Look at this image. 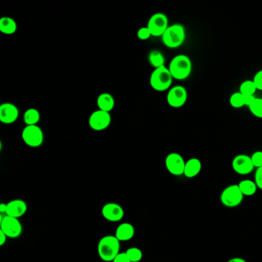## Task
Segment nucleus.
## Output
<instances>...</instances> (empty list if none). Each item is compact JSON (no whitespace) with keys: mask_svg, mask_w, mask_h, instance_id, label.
<instances>
[{"mask_svg":"<svg viewBox=\"0 0 262 262\" xmlns=\"http://www.w3.org/2000/svg\"><path fill=\"white\" fill-rule=\"evenodd\" d=\"M120 242L115 235H106L100 239L98 254L100 259L105 262H112L120 253Z\"/></svg>","mask_w":262,"mask_h":262,"instance_id":"f257e3e1","label":"nucleus"},{"mask_svg":"<svg viewBox=\"0 0 262 262\" xmlns=\"http://www.w3.org/2000/svg\"><path fill=\"white\" fill-rule=\"evenodd\" d=\"M173 79L185 80L190 76L192 63L190 58L186 55H178L171 59L168 67Z\"/></svg>","mask_w":262,"mask_h":262,"instance_id":"f03ea898","label":"nucleus"},{"mask_svg":"<svg viewBox=\"0 0 262 262\" xmlns=\"http://www.w3.org/2000/svg\"><path fill=\"white\" fill-rule=\"evenodd\" d=\"M172 80L173 77L169 69L164 65L153 71L150 76V85L156 91L164 92L171 89Z\"/></svg>","mask_w":262,"mask_h":262,"instance_id":"7ed1b4c3","label":"nucleus"},{"mask_svg":"<svg viewBox=\"0 0 262 262\" xmlns=\"http://www.w3.org/2000/svg\"><path fill=\"white\" fill-rule=\"evenodd\" d=\"M185 29L183 25H171L167 29L165 33L161 36L163 43L168 48L175 49L180 47L185 40Z\"/></svg>","mask_w":262,"mask_h":262,"instance_id":"20e7f679","label":"nucleus"},{"mask_svg":"<svg viewBox=\"0 0 262 262\" xmlns=\"http://www.w3.org/2000/svg\"><path fill=\"white\" fill-rule=\"evenodd\" d=\"M23 142L29 147L38 148L43 145L44 135L38 125H26L22 132Z\"/></svg>","mask_w":262,"mask_h":262,"instance_id":"39448f33","label":"nucleus"},{"mask_svg":"<svg viewBox=\"0 0 262 262\" xmlns=\"http://www.w3.org/2000/svg\"><path fill=\"white\" fill-rule=\"evenodd\" d=\"M244 195L238 185H229L221 192V202L225 207H237L242 203Z\"/></svg>","mask_w":262,"mask_h":262,"instance_id":"423d86ee","label":"nucleus"},{"mask_svg":"<svg viewBox=\"0 0 262 262\" xmlns=\"http://www.w3.org/2000/svg\"><path fill=\"white\" fill-rule=\"evenodd\" d=\"M0 219V230L3 231L6 236L9 238H17L22 232V226L19 218H13L10 216L1 214Z\"/></svg>","mask_w":262,"mask_h":262,"instance_id":"0eeeda50","label":"nucleus"},{"mask_svg":"<svg viewBox=\"0 0 262 262\" xmlns=\"http://www.w3.org/2000/svg\"><path fill=\"white\" fill-rule=\"evenodd\" d=\"M147 27L151 32L152 36L156 37L162 36L169 27L168 17L164 13L157 12L149 19Z\"/></svg>","mask_w":262,"mask_h":262,"instance_id":"6e6552de","label":"nucleus"},{"mask_svg":"<svg viewBox=\"0 0 262 262\" xmlns=\"http://www.w3.org/2000/svg\"><path fill=\"white\" fill-rule=\"evenodd\" d=\"M111 122L110 112L96 110L91 114L89 119V125L93 130L100 132L105 130Z\"/></svg>","mask_w":262,"mask_h":262,"instance_id":"1a4fd4ad","label":"nucleus"},{"mask_svg":"<svg viewBox=\"0 0 262 262\" xmlns=\"http://www.w3.org/2000/svg\"><path fill=\"white\" fill-rule=\"evenodd\" d=\"M188 100V92L182 86H175L171 88L167 94V102L170 106L178 108L185 105Z\"/></svg>","mask_w":262,"mask_h":262,"instance_id":"9d476101","label":"nucleus"},{"mask_svg":"<svg viewBox=\"0 0 262 262\" xmlns=\"http://www.w3.org/2000/svg\"><path fill=\"white\" fill-rule=\"evenodd\" d=\"M185 163L183 157L176 153H170L165 158V166L171 175L175 176L184 175Z\"/></svg>","mask_w":262,"mask_h":262,"instance_id":"9b49d317","label":"nucleus"},{"mask_svg":"<svg viewBox=\"0 0 262 262\" xmlns=\"http://www.w3.org/2000/svg\"><path fill=\"white\" fill-rule=\"evenodd\" d=\"M232 168L236 173L245 175L252 173L253 171V163L250 156L245 154L238 155L232 161Z\"/></svg>","mask_w":262,"mask_h":262,"instance_id":"f8f14e48","label":"nucleus"},{"mask_svg":"<svg viewBox=\"0 0 262 262\" xmlns=\"http://www.w3.org/2000/svg\"><path fill=\"white\" fill-rule=\"evenodd\" d=\"M102 214L103 218L111 222H117L121 221L125 215L123 208L120 205L110 202L103 206L102 209Z\"/></svg>","mask_w":262,"mask_h":262,"instance_id":"ddd939ff","label":"nucleus"},{"mask_svg":"<svg viewBox=\"0 0 262 262\" xmlns=\"http://www.w3.org/2000/svg\"><path fill=\"white\" fill-rule=\"evenodd\" d=\"M19 109L12 103H3L0 106V121L3 124H12L17 120Z\"/></svg>","mask_w":262,"mask_h":262,"instance_id":"4468645a","label":"nucleus"},{"mask_svg":"<svg viewBox=\"0 0 262 262\" xmlns=\"http://www.w3.org/2000/svg\"><path fill=\"white\" fill-rule=\"evenodd\" d=\"M27 209V204L25 201L21 200V199H14L7 203L5 215L19 218L26 214Z\"/></svg>","mask_w":262,"mask_h":262,"instance_id":"2eb2a0df","label":"nucleus"},{"mask_svg":"<svg viewBox=\"0 0 262 262\" xmlns=\"http://www.w3.org/2000/svg\"><path fill=\"white\" fill-rule=\"evenodd\" d=\"M135 233L136 230L133 225L129 222H124L117 227L115 236L119 242H127L133 238Z\"/></svg>","mask_w":262,"mask_h":262,"instance_id":"dca6fc26","label":"nucleus"},{"mask_svg":"<svg viewBox=\"0 0 262 262\" xmlns=\"http://www.w3.org/2000/svg\"><path fill=\"white\" fill-rule=\"evenodd\" d=\"M256 96H248L242 94L240 92L235 93L230 96L229 103L231 107L235 108H241L244 106H249Z\"/></svg>","mask_w":262,"mask_h":262,"instance_id":"f3484780","label":"nucleus"},{"mask_svg":"<svg viewBox=\"0 0 262 262\" xmlns=\"http://www.w3.org/2000/svg\"><path fill=\"white\" fill-rule=\"evenodd\" d=\"M202 167V162L199 158H190L185 163L184 175L189 178H195L200 173Z\"/></svg>","mask_w":262,"mask_h":262,"instance_id":"a211bd4d","label":"nucleus"},{"mask_svg":"<svg viewBox=\"0 0 262 262\" xmlns=\"http://www.w3.org/2000/svg\"><path fill=\"white\" fill-rule=\"evenodd\" d=\"M97 105L99 109L110 112L115 106V100L109 93H102L97 98Z\"/></svg>","mask_w":262,"mask_h":262,"instance_id":"6ab92c4d","label":"nucleus"},{"mask_svg":"<svg viewBox=\"0 0 262 262\" xmlns=\"http://www.w3.org/2000/svg\"><path fill=\"white\" fill-rule=\"evenodd\" d=\"M17 30V24L12 18L2 17L0 19V31L5 35H12Z\"/></svg>","mask_w":262,"mask_h":262,"instance_id":"aec40b11","label":"nucleus"},{"mask_svg":"<svg viewBox=\"0 0 262 262\" xmlns=\"http://www.w3.org/2000/svg\"><path fill=\"white\" fill-rule=\"evenodd\" d=\"M238 187L244 196H252L257 192L258 187L256 182L249 179L241 181Z\"/></svg>","mask_w":262,"mask_h":262,"instance_id":"412c9836","label":"nucleus"},{"mask_svg":"<svg viewBox=\"0 0 262 262\" xmlns=\"http://www.w3.org/2000/svg\"><path fill=\"white\" fill-rule=\"evenodd\" d=\"M23 119L26 125H36L40 120V111L36 108H29L25 112Z\"/></svg>","mask_w":262,"mask_h":262,"instance_id":"4be33fe9","label":"nucleus"},{"mask_svg":"<svg viewBox=\"0 0 262 262\" xmlns=\"http://www.w3.org/2000/svg\"><path fill=\"white\" fill-rule=\"evenodd\" d=\"M149 62L154 67L155 69H158L160 67L164 66L165 59L161 52L158 50H153L149 54Z\"/></svg>","mask_w":262,"mask_h":262,"instance_id":"5701e85b","label":"nucleus"},{"mask_svg":"<svg viewBox=\"0 0 262 262\" xmlns=\"http://www.w3.org/2000/svg\"><path fill=\"white\" fill-rule=\"evenodd\" d=\"M257 90V88H256V84L254 83L253 80L244 81L239 89V92L242 94L248 96H255Z\"/></svg>","mask_w":262,"mask_h":262,"instance_id":"b1692460","label":"nucleus"},{"mask_svg":"<svg viewBox=\"0 0 262 262\" xmlns=\"http://www.w3.org/2000/svg\"><path fill=\"white\" fill-rule=\"evenodd\" d=\"M249 110L254 116L262 119V99L255 98L249 105Z\"/></svg>","mask_w":262,"mask_h":262,"instance_id":"393cba45","label":"nucleus"},{"mask_svg":"<svg viewBox=\"0 0 262 262\" xmlns=\"http://www.w3.org/2000/svg\"><path fill=\"white\" fill-rule=\"evenodd\" d=\"M125 254L132 262H139L143 257L142 250L136 247H132L127 249Z\"/></svg>","mask_w":262,"mask_h":262,"instance_id":"a878e982","label":"nucleus"},{"mask_svg":"<svg viewBox=\"0 0 262 262\" xmlns=\"http://www.w3.org/2000/svg\"><path fill=\"white\" fill-rule=\"evenodd\" d=\"M252 163L255 168H261L262 167V152L257 151L254 153L251 156Z\"/></svg>","mask_w":262,"mask_h":262,"instance_id":"bb28decb","label":"nucleus"},{"mask_svg":"<svg viewBox=\"0 0 262 262\" xmlns=\"http://www.w3.org/2000/svg\"><path fill=\"white\" fill-rule=\"evenodd\" d=\"M137 36L138 38L140 40H147L152 36L151 32H150L147 26L146 27H142L139 29Z\"/></svg>","mask_w":262,"mask_h":262,"instance_id":"cd10ccee","label":"nucleus"},{"mask_svg":"<svg viewBox=\"0 0 262 262\" xmlns=\"http://www.w3.org/2000/svg\"><path fill=\"white\" fill-rule=\"evenodd\" d=\"M253 82L259 91H262V70L259 71L254 76Z\"/></svg>","mask_w":262,"mask_h":262,"instance_id":"c85d7f7f","label":"nucleus"},{"mask_svg":"<svg viewBox=\"0 0 262 262\" xmlns=\"http://www.w3.org/2000/svg\"><path fill=\"white\" fill-rule=\"evenodd\" d=\"M255 182L257 185L258 189L262 190V167L257 168L255 175Z\"/></svg>","mask_w":262,"mask_h":262,"instance_id":"c756f323","label":"nucleus"},{"mask_svg":"<svg viewBox=\"0 0 262 262\" xmlns=\"http://www.w3.org/2000/svg\"><path fill=\"white\" fill-rule=\"evenodd\" d=\"M112 262H132L129 257L127 256L125 252H122V253L118 254V256H116L115 259L112 261Z\"/></svg>","mask_w":262,"mask_h":262,"instance_id":"7c9ffc66","label":"nucleus"},{"mask_svg":"<svg viewBox=\"0 0 262 262\" xmlns=\"http://www.w3.org/2000/svg\"><path fill=\"white\" fill-rule=\"evenodd\" d=\"M7 238H8V237H7L6 235L4 233L3 231L0 230V246H2V245H5V242H6L7 240Z\"/></svg>","mask_w":262,"mask_h":262,"instance_id":"2f4dec72","label":"nucleus"},{"mask_svg":"<svg viewBox=\"0 0 262 262\" xmlns=\"http://www.w3.org/2000/svg\"><path fill=\"white\" fill-rule=\"evenodd\" d=\"M228 262H247L245 259H241V258H234V259H230Z\"/></svg>","mask_w":262,"mask_h":262,"instance_id":"473e14b6","label":"nucleus"},{"mask_svg":"<svg viewBox=\"0 0 262 262\" xmlns=\"http://www.w3.org/2000/svg\"><path fill=\"white\" fill-rule=\"evenodd\" d=\"M5 211H6V204L5 203L0 204V212L1 214H3V213L5 214Z\"/></svg>","mask_w":262,"mask_h":262,"instance_id":"72a5a7b5","label":"nucleus"}]
</instances>
